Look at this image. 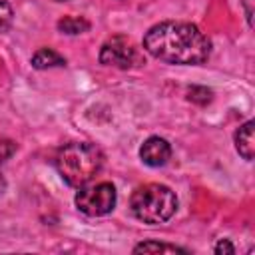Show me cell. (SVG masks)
<instances>
[{
  "label": "cell",
  "mask_w": 255,
  "mask_h": 255,
  "mask_svg": "<svg viewBox=\"0 0 255 255\" xmlns=\"http://www.w3.org/2000/svg\"><path fill=\"white\" fill-rule=\"evenodd\" d=\"M16 153V143L12 139H0V163Z\"/></svg>",
  "instance_id": "13"
},
{
  "label": "cell",
  "mask_w": 255,
  "mask_h": 255,
  "mask_svg": "<svg viewBox=\"0 0 255 255\" xmlns=\"http://www.w3.org/2000/svg\"><path fill=\"white\" fill-rule=\"evenodd\" d=\"M32 66L36 70H48V68H62L66 66V60L52 48H40L32 56Z\"/></svg>",
  "instance_id": "8"
},
{
  "label": "cell",
  "mask_w": 255,
  "mask_h": 255,
  "mask_svg": "<svg viewBox=\"0 0 255 255\" xmlns=\"http://www.w3.org/2000/svg\"><path fill=\"white\" fill-rule=\"evenodd\" d=\"M4 187H6V181H4V177H2V173H0V193L4 191Z\"/></svg>",
  "instance_id": "16"
},
{
  "label": "cell",
  "mask_w": 255,
  "mask_h": 255,
  "mask_svg": "<svg viewBox=\"0 0 255 255\" xmlns=\"http://www.w3.org/2000/svg\"><path fill=\"white\" fill-rule=\"evenodd\" d=\"M253 126H255V122L249 120V122L241 124L239 129L235 131V149H237V153H239L243 159H247V161H251V159H253V153H255Z\"/></svg>",
  "instance_id": "7"
},
{
  "label": "cell",
  "mask_w": 255,
  "mask_h": 255,
  "mask_svg": "<svg viewBox=\"0 0 255 255\" xmlns=\"http://www.w3.org/2000/svg\"><path fill=\"white\" fill-rule=\"evenodd\" d=\"M104 153L100 147L88 141H72L60 147L56 155V167L62 179L72 187L88 185L102 169Z\"/></svg>",
  "instance_id": "2"
},
{
  "label": "cell",
  "mask_w": 255,
  "mask_h": 255,
  "mask_svg": "<svg viewBox=\"0 0 255 255\" xmlns=\"http://www.w3.org/2000/svg\"><path fill=\"white\" fill-rule=\"evenodd\" d=\"M133 253H187V249L169 245V243H157V241H143L133 247Z\"/></svg>",
  "instance_id": "10"
},
{
  "label": "cell",
  "mask_w": 255,
  "mask_h": 255,
  "mask_svg": "<svg viewBox=\"0 0 255 255\" xmlns=\"http://www.w3.org/2000/svg\"><path fill=\"white\" fill-rule=\"evenodd\" d=\"M189 96V100L191 102H195V104H201V106H205V104H209L211 102V90H207V88H199V86H193V88H189V92H187Z\"/></svg>",
  "instance_id": "11"
},
{
  "label": "cell",
  "mask_w": 255,
  "mask_h": 255,
  "mask_svg": "<svg viewBox=\"0 0 255 255\" xmlns=\"http://www.w3.org/2000/svg\"><path fill=\"white\" fill-rule=\"evenodd\" d=\"M143 50L165 64L197 66L209 58L211 42L195 24L165 20L145 32Z\"/></svg>",
  "instance_id": "1"
},
{
  "label": "cell",
  "mask_w": 255,
  "mask_h": 255,
  "mask_svg": "<svg viewBox=\"0 0 255 255\" xmlns=\"http://www.w3.org/2000/svg\"><path fill=\"white\" fill-rule=\"evenodd\" d=\"M56 2H66V0H56Z\"/></svg>",
  "instance_id": "17"
},
{
  "label": "cell",
  "mask_w": 255,
  "mask_h": 255,
  "mask_svg": "<svg viewBox=\"0 0 255 255\" xmlns=\"http://www.w3.org/2000/svg\"><path fill=\"white\" fill-rule=\"evenodd\" d=\"M12 18H14L12 6H10L6 0H0V32H6V30L10 28Z\"/></svg>",
  "instance_id": "12"
},
{
  "label": "cell",
  "mask_w": 255,
  "mask_h": 255,
  "mask_svg": "<svg viewBox=\"0 0 255 255\" xmlns=\"http://www.w3.org/2000/svg\"><path fill=\"white\" fill-rule=\"evenodd\" d=\"M58 30L64 32V34H82V32H88L90 30V22L80 18V16H64L62 20H58Z\"/></svg>",
  "instance_id": "9"
},
{
  "label": "cell",
  "mask_w": 255,
  "mask_h": 255,
  "mask_svg": "<svg viewBox=\"0 0 255 255\" xmlns=\"http://www.w3.org/2000/svg\"><path fill=\"white\" fill-rule=\"evenodd\" d=\"M139 157L145 165L149 167H161L169 161L171 157V145L167 139L159 137V135H151L147 137L141 147H139Z\"/></svg>",
  "instance_id": "6"
},
{
  "label": "cell",
  "mask_w": 255,
  "mask_h": 255,
  "mask_svg": "<svg viewBox=\"0 0 255 255\" xmlns=\"http://www.w3.org/2000/svg\"><path fill=\"white\" fill-rule=\"evenodd\" d=\"M243 8H245L247 24H249V26H253V0H243Z\"/></svg>",
  "instance_id": "15"
},
{
  "label": "cell",
  "mask_w": 255,
  "mask_h": 255,
  "mask_svg": "<svg viewBox=\"0 0 255 255\" xmlns=\"http://www.w3.org/2000/svg\"><path fill=\"white\" fill-rule=\"evenodd\" d=\"M215 253L221 255V253H235V247L231 245L229 239H221L217 245H215Z\"/></svg>",
  "instance_id": "14"
},
{
  "label": "cell",
  "mask_w": 255,
  "mask_h": 255,
  "mask_svg": "<svg viewBox=\"0 0 255 255\" xmlns=\"http://www.w3.org/2000/svg\"><path fill=\"white\" fill-rule=\"evenodd\" d=\"M100 62L104 66H114L120 70H129V68L143 64L137 48L131 44V40L124 36H114L104 42L100 50Z\"/></svg>",
  "instance_id": "5"
},
{
  "label": "cell",
  "mask_w": 255,
  "mask_h": 255,
  "mask_svg": "<svg viewBox=\"0 0 255 255\" xmlns=\"http://www.w3.org/2000/svg\"><path fill=\"white\" fill-rule=\"evenodd\" d=\"M129 207L135 219L147 225H159L173 217L177 209V197L171 187L163 183H145L131 193Z\"/></svg>",
  "instance_id": "3"
},
{
  "label": "cell",
  "mask_w": 255,
  "mask_h": 255,
  "mask_svg": "<svg viewBox=\"0 0 255 255\" xmlns=\"http://www.w3.org/2000/svg\"><path fill=\"white\" fill-rule=\"evenodd\" d=\"M116 187L108 181L90 185V187H80V191L76 193V207L88 215V217H104L108 215L114 207H116Z\"/></svg>",
  "instance_id": "4"
}]
</instances>
